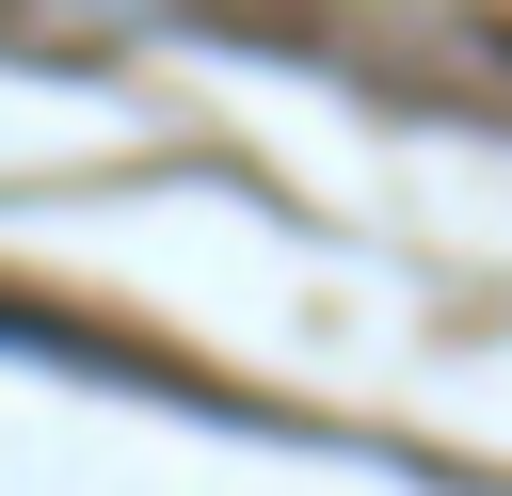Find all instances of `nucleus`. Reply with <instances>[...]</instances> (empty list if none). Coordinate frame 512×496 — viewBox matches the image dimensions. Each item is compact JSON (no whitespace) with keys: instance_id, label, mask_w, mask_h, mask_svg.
<instances>
[{"instance_id":"nucleus-1","label":"nucleus","mask_w":512,"mask_h":496,"mask_svg":"<svg viewBox=\"0 0 512 496\" xmlns=\"http://www.w3.org/2000/svg\"><path fill=\"white\" fill-rule=\"evenodd\" d=\"M0 336H16V320H0Z\"/></svg>"}]
</instances>
